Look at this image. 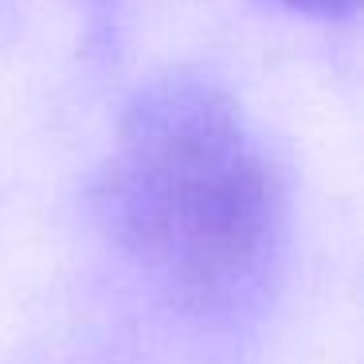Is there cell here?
Masks as SVG:
<instances>
[{
  "mask_svg": "<svg viewBox=\"0 0 364 364\" xmlns=\"http://www.w3.org/2000/svg\"><path fill=\"white\" fill-rule=\"evenodd\" d=\"M114 243L176 309L239 321L274 290L286 192L220 82L173 71L137 90L98 181Z\"/></svg>",
  "mask_w": 364,
  "mask_h": 364,
  "instance_id": "1",
  "label": "cell"
},
{
  "mask_svg": "<svg viewBox=\"0 0 364 364\" xmlns=\"http://www.w3.org/2000/svg\"><path fill=\"white\" fill-rule=\"evenodd\" d=\"M286 9L298 12H314V16H348L356 9V0H278Z\"/></svg>",
  "mask_w": 364,
  "mask_h": 364,
  "instance_id": "2",
  "label": "cell"
}]
</instances>
